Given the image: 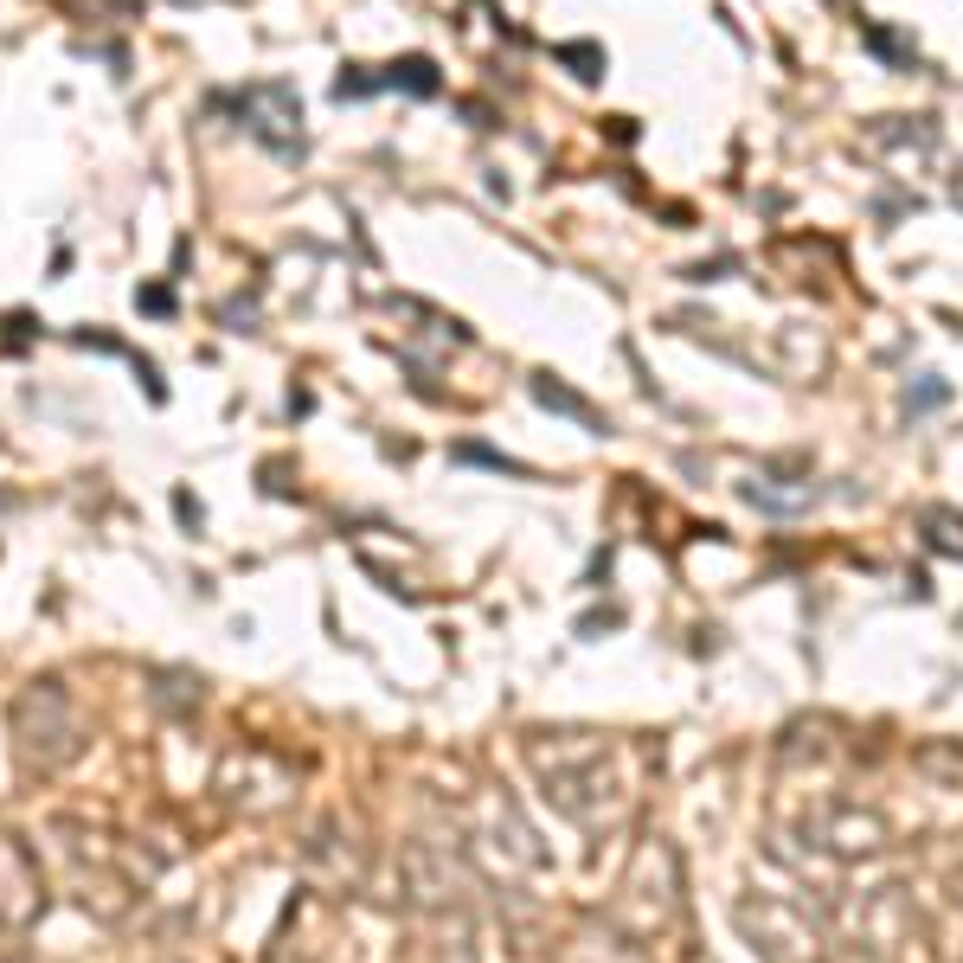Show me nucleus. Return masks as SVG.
Instances as JSON below:
<instances>
[{
  "label": "nucleus",
  "mask_w": 963,
  "mask_h": 963,
  "mask_svg": "<svg viewBox=\"0 0 963 963\" xmlns=\"http://www.w3.org/2000/svg\"><path fill=\"white\" fill-rule=\"evenodd\" d=\"M380 84H405L411 96H431L437 91V65H431V58H398Z\"/></svg>",
  "instance_id": "nucleus-1"
},
{
  "label": "nucleus",
  "mask_w": 963,
  "mask_h": 963,
  "mask_svg": "<svg viewBox=\"0 0 963 963\" xmlns=\"http://www.w3.org/2000/svg\"><path fill=\"white\" fill-rule=\"evenodd\" d=\"M136 302H142L148 315H167V309H174V295H167V289H136Z\"/></svg>",
  "instance_id": "nucleus-2"
}]
</instances>
